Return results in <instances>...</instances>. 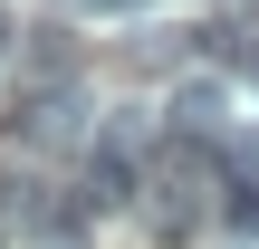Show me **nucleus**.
<instances>
[{
    "label": "nucleus",
    "mask_w": 259,
    "mask_h": 249,
    "mask_svg": "<svg viewBox=\"0 0 259 249\" xmlns=\"http://www.w3.org/2000/svg\"><path fill=\"white\" fill-rule=\"evenodd\" d=\"M240 182H259V134H240Z\"/></svg>",
    "instance_id": "nucleus-7"
},
{
    "label": "nucleus",
    "mask_w": 259,
    "mask_h": 249,
    "mask_svg": "<svg viewBox=\"0 0 259 249\" xmlns=\"http://www.w3.org/2000/svg\"><path fill=\"white\" fill-rule=\"evenodd\" d=\"M10 38H19V29H10V10H0V58H10Z\"/></svg>",
    "instance_id": "nucleus-9"
},
{
    "label": "nucleus",
    "mask_w": 259,
    "mask_h": 249,
    "mask_svg": "<svg viewBox=\"0 0 259 249\" xmlns=\"http://www.w3.org/2000/svg\"><path fill=\"white\" fill-rule=\"evenodd\" d=\"M221 211H231V230H259V182H231V202H221Z\"/></svg>",
    "instance_id": "nucleus-6"
},
{
    "label": "nucleus",
    "mask_w": 259,
    "mask_h": 249,
    "mask_svg": "<svg viewBox=\"0 0 259 249\" xmlns=\"http://www.w3.org/2000/svg\"><path fill=\"white\" fill-rule=\"evenodd\" d=\"M87 211H77V192H58V182H29V202H19V230L29 240H67Z\"/></svg>",
    "instance_id": "nucleus-4"
},
{
    "label": "nucleus",
    "mask_w": 259,
    "mask_h": 249,
    "mask_svg": "<svg viewBox=\"0 0 259 249\" xmlns=\"http://www.w3.org/2000/svg\"><path fill=\"white\" fill-rule=\"evenodd\" d=\"M211 125H221V86H202V77H192V86L173 96V134H192V144H202Z\"/></svg>",
    "instance_id": "nucleus-5"
},
{
    "label": "nucleus",
    "mask_w": 259,
    "mask_h": 249,
    "mask_svg": "<svg viewBox=\"0 0 259 249\" xmlns=\"http://www.w3.org/2000/svg\"><path fill=\"white\" fill-rule=\"evenodd\" d=\"M125 202H135V154L96 144V154H87V182H77V211L96 221V211H125Z\"/></svg>",
    "instance_id": "nucleus-2"
},
{
    "label": "nucleus",
    "mask_w": 259,
    "mask_h": 249,
    "mask_svg": "<svg viewBox=\"0 0 259 249\" xmlns=\"http://www.w3.org/2000/svg\"><path fill=\"white\" fill-rule=\"evenodd\" d=\"M202 192H211V154L192 134H173L154 154V230H192L202 221Z\"/></svg>",
    "instance_id": "nucleus-1"
},
{
    "label": "nucleus",
    "mask_w": 259,
    "mask_h": 249,
    "mask_svg": "<svg viewBox=\"0 0 259 249\" xmlns=\"http://www.w3.org/2000/svg\"><path fill=\"white\" fill-rule=\"evenodd\" d=\"M19 86H77V38H67V29H29Z\"/></svg>",
    "instance_id": "nucleus-3"
},
{
    "label": "nucleus",
    "mask_w": 259,
    "mask_h": 249,
    "mask_svg": "<svg viewBox=\"0 0 259 249\" xmlns=\"http://www.w3.org/2000/svg\"><path fill=\"white\" fill-rule=\"evenodd\" d=\"M240 67H250V77H259V29H250V38H240Z\"/></svg>",
    "instance_id": "nucleus-8"
}]
</instances>
